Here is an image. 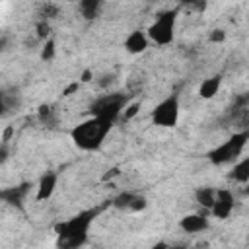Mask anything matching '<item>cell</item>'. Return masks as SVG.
<instances>
[{"instance_id":"cell-14","label":"cell","mask_w":249,"mask_h":249,"mask_svg":"<svg viewBox=\"0 0 249 249\" xmlns=\"http://www.w3.org/2000/svg\"><path fill=\"white\" fill-rule=\"evenodd\" d=\"M230 177H231L235 183L245 185V183L249 181V158H243L241 161L233 163V169H231Z\"/></svg>"},{"instance_id":"cell-5","label":"cell","mask_w":249,"mask_h":249,"mask_svg":"<svg viewBox=\"0 0 249 249\" xmlns=\"http://www.w3.org/2000/svg\"><path fill=\"white\" fill-rule=\"evenodd\" d=\"M175 21H177V10L160 14L154 23L148 27V41H154L156 45H169L175 35Z\"/></svg>"},{"instance_id":"cell-2","label":"cell","mask_w":249,"mask_h":249,"mask_svg":"<svg viewBox=\"0 0 249 249\" xmlns=\"http://www.w3.org/2000/svg\"><path fill=\"white\" fill-rule=\"evenodd\" d=\"M111 126H113V123H109V121H103V119H99V117H89V119H86L84 123L76 124V126L72 128L70 136H72L74 144H76L80 150L93 152V150H97V148L103 144V140H105V136L109 134Z\"/></svg>"},{"instance_id":"cell-11","label":"cell","mask_w":249,"mask_h":249,"mask_svg":"<svg viewBox=\"0 0 249 249\" xmlns=\"http://www.w3.org/2000/svg\"><path fill=\"white\" fill-rule=\"evenodd\" d=\"M56 181H58V175L56 173H45L41 177V181H39V187H37V200L51 198V195L56 189Z\"/></svg>"},{"instance_id":"cell-1","label":"cell","mask_w":249,"mask_h":249,"mask_svg":"<svg viewBox=\"0 0 249 249\" xmlns=\"http://www.w3.org/2000/svg\"><path fill=\"white\" fill-rule=\"evenodd\" d=\"M101 212V208H88L80 214L72 216L66 222H60L54 226L56 231V245L58 249H80L88 241L89 226L93 224L95 216Z\"/></svg>"},{"instance_id":"cell-28","label":"cell","mask_w":249,"mask_h":249,"mask_svg":"<svg viewBox=\"0 0 249 249\" xmlns=\"http://www.w3.org/2000/svg\"><path fill=\"white\" fill-rule=\"evenodd\" d=\"M91 80V72L89 70H86L84 74H82V82H89Z\"/></svg>"},{"instance_id":"cell-4","label":"cell","mask_w":249,"mask_h":249,"mask_svg":"<svg viewBox=\"0 0 249 249\" xmlns=\"http://www.w3.org/2000/svg\"><path fill=\"white\" fill-rule=\"evenodd\" d=\"M124 105H126V97L123 93H105L91 103L89 113L91 117H99L103 121L115 123L124 111Z\"/></svg>"},{"instance_id":"cell-9","label":"cell","mask_w":249,"mask_h":249,"mask_svg":"<svg viewBox=\"0 0 249 249\" xmlns=\"http://www.w3.org/2000/svg\"><path fill=\"white\" fill-rule=\"evenodd\" d=\"M179 226L187 233H198V231H204L208 228V218L204 214H189V216L181 218Z\"/></svg>"},{"instance_id":"cell-6","label":"cell","mask_w":249,"mask_h":249,"mask_svg":"<svg viewBox=\"0 0 249 249\" xmlns=\"http://www.w3.org/2000/svg\"><path fill=\"white\" fill-rule=\"evenodd\" d=\"M177 121H179V97L173 93V95H167L165 99H161L154 107L152 123L158 126H163V128H171L177 124Z\"/></svg>"},{"instance_id":"cell-3","label":"cell","mask_w":249,"mask_h":249,"mask_svg":"<svg viewBox=\"0 0 249 249\" xmlns=\"http://www.w3.org/2000/svg\"><path fill=\"white\" fill-rule=\"evenodd\" d=\"M247 138H249V132L247 130H241V132H235L233 136H230L224 144H220L218 148H214L208 158L214 165H224V163H231L237 160V156H241L245 144H247Z\"/></svg>"},{"instance_id":"cell-21","label":"cell","mask_w":249,"mask_h":249,"mask_svg":"<svg viewBox=\"0 0 249 249\" xmlns=\"http://www.w3.org/2000/svg\"><path fill=\"white\" fill-rule=\"evenodd\" d=\"M138 111H140V103H130V105L126 107V111L123 113V117L128 121V119H132V117H134Z\"/></svg>"},{"instance_id":"cell-19","label":"cell","mask_w":249,"mask_h":249,"mask_svg":"<svg viewBox=\"0 0 249 249\" xmlns=\"http://www.w3.org/2000/svg\"><path fill=\"white\" fill-rule=\"evenodd\" d=\"M58 14V6L56 4H45L41 8V16H43V21H47L49 18H54Z\"/></svg>"},{"instance_id":"cell-12","label":"cell","mask_w":249,"mask_h":249,"mask_svg":"<svg viewBox=\"0 0 249 249\" xmlns=\"http://www.w3.org/2000/svg\"><path fill=\"white\" fill-rule=\"evenodd\" d=\"M27 189H29L27 183H23V185H19V187H8V189L0 191V198H2L4 202H8V204L19 206L21 200H23V196L27 195Z\"/></svg>"},{"instance_id":"cell-26","label":"cell","mask_w":249,"mask_h":249,"mask_svg":"<svg viewBox=\"0 0 249 249\" xmlns=\"http://www.w3.org/2000/svg\"><path fill=\"white\" fill-rule=\"evenodd\" d=\"M152 249H169V245H167L165 241H158V243H156Z\"/></svg>"},{"instance_id":"cell-10","label":"cell","mask_w":249,"mask_h":249,"mask_svg":"<svg viewBox=\"0 0 249 249\" xmlns=\"http://www.w3.org/2000/svg\"><path fill=\"white\" fill-rule=\"evenodd\" d=\"M148 47V37L144 31H130L128 37L124 39V49L132 54H138V53H144Z\"/></svg>"},{"instance_id":"cell-18","label":"cell","mask_w":249,"mask_h":249,"mask_svg":"<svg viewBox=\"0 0 249 249\" xmlns=\"http://www.w3.org/2000/svg\"><path fill=\"white\" fill-rule=\"evenodd\" d=\"M53 56H54V41L47 39V43L43 45V51H41V58L43 60H51Z\"/></svg>"},{"instance_id":"cell-24","label":"cell","mask_w":249,"mask_h":249,"mask_svg":"<svg viewBox=\"0 0 249 249\" xmlns=\"http://www.w3.org/2000/svg\"><path fill=\"white\" fill-rule=\"evenodd\" d=\"M6 111H8V107H6V93L0 91V115H4Z\"/></svg>"},{"instance_id":"cell-8","label":"cell","mask_w":249,"mask_h":249,"mask_svg":"<svg viewBox=\"0 0 249 249\" xmlns=\"http://www.w3.org/2000/svg\"><path fill=\"white\" fill-rule=\"evenodd\" d=\"M113 206L121 208V210H142L146 206V198L140 196L138 193H130V191H124L121 195H117L113 198Z\"/></svg>"},{"instance_id":"cell-25","label":"cell","mask_w":249,"mask_h":249,"mask_svg":"<svg viewBox=\"0 0 249 249\" xmlns=\"http://www.w3.org/2000/svg\"><path fill=\"white\" fill-rule=\"evenodd\" d=\"M12 132H14V126H8L6 130H4V134H2V142H10V136H12Z\"/></svg>"},{"instance_id":"cell-22","label":"cell","mask_w":249,"mask_h":249,"mask_svg":"<svg viewBox=\"0 0 249 249\" xmlns=\"http://www.w3.org/2000/svg\"><path fill=\"white\" fill-rule=\"evenodd\" d=\"M10 158V148L6 142H0V165L6 163V160Z\"/></svg>"},{"instance_id":"cell-7","label":"cell","mask_w":249,"mask_h":249,"mask_svg":"<svg viewBox=\"0 0 249 249\" xmlns=\"http://www.w3.org/2000/svg\"><path fill=\"white\" fill-rule=\"evenodd\" d=\"M231 210H233V195L228 189L216 191V198H214V204L210 208L212 216L224 220V218H228L231 214Z\"/></svg>"},{"instance_id":"cell-23","label":"cell","mask_w":249,"mask_h":249,"mask_svg":"<svg viewBox=\"0 0 249 249\" xmlns=\"http://www.w3.org/2000/svg\"><path fill=\"white\" fill-rule=\"evenodd\" d=\"M224 37H226V33L222 31V29H214L212 33H210V41H224Z\"/></svg>"},{"instance_id":"cell-15","label":"cell","mask_w":249,"mask_h":249,"mask_svg":"<svg viewBox=\"0 0 249 249\" xmlns=\"http://www.w3.org/2000/svg\"><path fill=\"white\" fill-rule=\"evenodd\" d=\"M195 198H196V202L202 208L210 210L212 204H214V198H216V189H212V187H198L196 193H195Z\"/></svg>"},{"instance_id":"cell-17","label":"cell","mask_w":249,"mask_h":249,"mask_svg":"<svg viewBox=\"0 0 249 249\" xmlns=\"http://www.w3.org/2000/svg\"><path fill=\"white\" fill-rule=\"evenodd\" d=\"M39 119H41L45 124H49V126H54V124H56L54 109H53V107H49V105H43V107L39 109Z\"/></svg>"},{"instance_id":"cell-27","label":"cell","mask_w":249,"mask_h":249,"mask_svg":"<svg viewBox=\"0 0 249 249\" xmlns=\"http://www.w3.org/2000/svg\"><path fill=\"white\" fill-rule=\"evenodd\" d=\"M74 89H78V82H76V84H72L70 88H66V89H64V95H70Z\"/></svg>"},{"instance_id":"cell-20","label":"cell","mask_w":249,"mask_h":249,"mask_svg":"<svg viewBox=\"0 0 249 249\" xmlns=\"http://www.w3.org/2000/svg\"><path fill=\"white\" fill-rule=\"evenodd\" d=\"M49 31H51V27H49L47 21H39V23H37V35H39L41 39H47V37H49Z\"/></svg>"},{"instance_id":"cell-16","label":"cell","mask_w":249,"mask_h":249,"mask_svg":"<svg viewBox=\"0 0 249 249\" xmlns=\"http://www.w3.org/2000/svg\"><path fill=\"white\" fill-rule=\"evenodd\" d=\"M78 8H80V12H82V16L86 19H93L99 14V10H101V2H97V0H84V2H80Z\"/></svg>"},{"instance_id":"cell-13","label":"cell","mask_w":249,"mask_h":249,"mask_svg":"<svg viewBox=\"0 0 249 249\" xmlns=\"http://www.w3.org/2000/svg\"><path fill=\"white\" fill-rule=\"evenodd\" d=\"M220 84H222V78H220V76H210V78L202 80V84H200V88H198L200 97L210 99L212 95H216L218 89H220Z\"/></svg>"},{"instance_id":"cell-29","label":"cell","mask_w":249,"mask_h":249,"mask_svg":"<svg viewBox=\"0 0 249 249\" xmlns=\"http://www.w3.org/2000/svg\"><path fill=\"white\" fill-rule=\"evenodd\" d=\"M2 47H4V39H0V49H2Z\"/></svg>"}]
</instances>
